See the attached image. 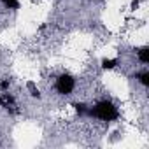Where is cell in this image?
I'll use <instances>...</instances> for the list:
<instances>
[{"label": "cell", "instance_id": "6da1fadb", "mask_svg": "<svg viewBox=\"0 0 149 149\" xmlns=\"http://www.w3.org/2000/svg\"><path fill=\"white\" fill-rule=\"evenodd\" d=\"M86 118L105 121V123H112V121L119 119V111L111 100H100L95 105H88Z\"/></svg>", "mask_w": 149, "mask_h": 149}, {"label": "cell", "instance_id": "7a4b0ae2", "mask_svg": "<svg viewBox=\"0 0 149 149\" xmlns=\"http://www.w3.org/2000/svg\"><path fill=\"white\" fill-rule=\"evenodd\" d=\"M54 90L58 95H63V97H68L72 95V91L76 90V79L70 74H60L54 81Z\"/></svg>", "mask_w": 149, "mask_h": 149}, {"label": "cell", "instance_id": "3957f363", "mask_svg": "<svg viewBox=\"0 0 149 149\" xmlns=\"http://www.w3.org/2000/svg\"><path fill=\"white\" fill-rule=\"evenodd\" d=\"M0 107L9 111V112H13V109L16 107V98L9 91H4L2 95H0Z\"/></svg>", "mask_w": 149, "mask_h": 149}, {"label": "cell", "instance_id": "277c9868", "mask_svg": "<svg viewBox=\"0 0 149 149\" xmlns=\"http://www.w3.org/2000/svg\"><path fill=\"white\" fill-rule=\"evenodd\" d=\"M137 58L142 65H147L149 63V47L147 46H142L139 51H137Z\"/></svg>", "mask_w": 149, "mask_h": 149}, {"label": "cell", "instance_id": "5b68a950", "mask_svg": "<svg viewBox=\"0 0 149 149\" xmlns=\"http://www.w3.org/2000/svg\"><path fill=\"white\" fill-rule=\"evenodd\" d=\"M135 79L144 86V88H147L149 86V70H142V72H137L135 74Z\"/></svg>", "mask_w": 149, "mask_h": 149}, {"label": "cell", "instance_id": "8992f818", "mask_svg": "<svg viewBox=\"0 0 149 149\" xmlns=\"http://www.w3.org/2000/svg\"><path fill=\"white\" fill-rule=\"evenodd\" d=\"M118 63H119V61H118V58H104L100 65H102V68H104V70H112V68H116V67H118Z\"/></svg>", "mask_w": 149, "mask_h": 149}, {"label": "cell", "instance_id": "52a82bcc", "mask_svg": "<svg viewBox=\"0 0 149 149\" xmlns=\"http://www.w3.org/2000/svg\"><path fill=\"white\" fill-rule=\"evenodd\" d=\"M74 109H76V112H77V116H79V118H86L88 105H86L84 102H76V104H74Z\"/></svg>", "mask_w": 149, "mask_h": 149}, {"label": "cell", "instance_id": "ba28073f", "mask_svg": "<svg viewBox=\"0 0 149 149\" xmlns=\"http://www.w3.org/2000/svg\"><path fill=\"white\" fill-rule=\"evenodd\" d=\"M26 90H28L30 97H33V98H40V91H39V88H37V84H35L33 81H28V83H26Z\"/></svg>", "mask_w": 149, "mask_h": 149}, {"label": "cell", "instance_id": "9c48e42d", "mask_svg": "<svg viewBox=\"0 0 149 149\" xmlns=\"http://www.w3.org/2000/svg\"><path fill=\"white\" fill-rule=\"evenodd\" d=\"M0 2L4 4L6 9H13V11L19 9V0H0Z\"/></svg>", "mask_w": 149, "mask_h": 149}, {"label": "cell", "instance_id": "30bf717a", "mask_svg": "<svg viewBox=\"0 0 149 149\" xmlns=\"http://www.w3.org/2000/svg\"><path fill=\"white\" fill-rule=\"evenodd\" d=\"M9 86H11V81L9 79H4V81H0V91H9Z\"/></svg>", "mask_w": 149, "mask_h": 149}, {"label": "cell", "instance_id": "8fae6325", "mask_svg": "<svg viewBox=\"0 0 149 149\" xmlns=\"http://www.w3.org/2000/svg\"><path fill=\"white\" fill-rule=\"evenodd\" d=\"M139 4H140V0H132V4H130V9H132V11H135V9L139 7Z\"/></svg>", "mask_w": 149, "mask_h": 149}]
</instances>
